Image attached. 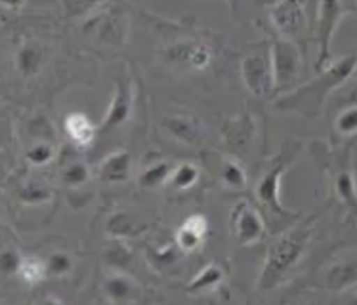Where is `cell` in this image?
Wrapping results in <instances>:
<instances>
[{"label": "cell", "instance_id": "cell-17", "mask_svg": "<svg viewBox=\"0 0 357 305\" xmlns=\"http://www.w3.org/2000/svg\"><path fill=\"white\" fill-rule=\"evenodd\" d=\"M336 193L342 198V203L350 208V210L357 212V189L356 180L350 170H342L340 174L336 175Z\"/></svg>", "mask_w": 357, "mask_h": 305}, {"label": "cell", "instance_id": "cell-6", "mask_svg": "<svg viewBox=\"0 0 357 305\" xmlns=\"http://www.w3.org/2000/svg\"><path fill=\"white\" fill-rule=\"evenodd\" d=\"M344 6L342 2H319L317 4V46H319V56H317V71H325L331 61V42L335 37V31L338 23L344 17Z\"/></svg>", "mask_w": 357, "mask_h": 305}, {"label": "cell", "instance_id": "cell-32", "mask_svg": "<svg viewBox=\"0 0 357 305\" xmlns=\"http://www.w3.org/2000/svg\"><path fill=\"white\" fill-rule=\"evenodd\" d=\"M211 59L212 54L206 46H203V44L195 46L193 44V48L190 52V59H188V65L193 67V69H204V67L211 63Z\"/></svg>", "mask_w": 357, "mask_h": 305}, {"label": "cell", "instance_id": "cell-15", "mask_svg": "<svg viewBox=\"0 0 357 305\" xmlns=\"http://www.w3.org/2000/svg\"><path fill=\"white\" fill-rule=\"evenodd\" d=\"M357 281V260H342L331 265L325 273V286L331 290H342Z\"/></svg>", "mask_w": 357, "mask_h": 305}, {"label": "cell", "instance_id": "cell-18", "mask_svg": "<svg viewBox=\"0 0 357 305\" xmlns=\"http://www.w3.org/2000/svg\"><path fill=\"white\" fill-rule=\"evenodd\" d=\"M170 172H172V166H170L168 162L151 164V166H147L146 170L142 172V175H139V185H142V187H147V189L160 187V185L168 180Z\"/></svg>", "mask_w": 357, "mask_h": 305}, {"label": "cell", "instance_id": "cell-7", "mask_svg": "<svg viewBox=\"0 0 357 305\" xmlns=\"http://www.w3.org/2000/svg\"><path fill=\"white\" fill-rule=\"evenodd\" d=\"M271 25L275 27L279 37L292 42L300 37L306 27V4L304 2H275L268 6Z\"/></svg>", "mask_w": 357, "mask_h": 305}, {"label": "cell", "instance_id": "cell-30", "mask_svg": "<svg viewBox=\"0 0 357 305\" xmlns=\"http://www.w3.org/2000/svg\"><path fill=\"white\" fill-rule=\"evenodd\" d=\"M23 258L20 256L17 250L14 248H4L2 250V256H0V269H2V273L6 276L15 275V273H20V267H22Z\"/></svg>", "mask_w": 357, "mask_h": 305}, {"label": "cell", "instance_id": "cell-33", "mask_svg": "<svg viewBox=\"0 0 357 305\" xmlns=\"http://www.w3.org/2000/svg\"><path fill=\"white\" fill-rule=\"evenodd\" d=\"M37 305H66V304H63L59 298H56V296H46V298L40 299Z\"/></svg>", "mask_w": 357, "mask_h": 305}, {"label": "cell", "instance_id": "cell-5", "mask_svg": "<svg viewBox=\"0 0 357 305\" xmlns=\"http://www.w3.org/2000/svg\"><path fill=\"white\" fill-rule=\"evenodd\" d=\"M271 61H273V77L275 90L287 92L298 80L302 73V52L298 46L289 40H278L270 46Z\"/></svg>", "mask_w": 357, "mask_h": 305}, {"label": "cell", "instance_id": "cell-11", "mask_svg": "<svg viewBox=\"0 0 357 305\" xmlns=\"http://www.w3.org/2000/svg\"><path fill=\"white\" fill-rule=\"evenodd\" d=\"M165 126L167 130L188 146H197L201 139V124L185 115H170L165 118Z\"/></svg>", "mask_w": 357, "mask_h": 305}, {"label": "cell", "instance_id": "cell-27", "mask_svg": "<svg viewBox=\"0 0 357 305\" xmlns=\"http://www.w3.org/2000/svg\"><path fill=\"white\" fill-rule=\"evenodd\" d=\"M48 198H50V191L37 182L25 183L20 189V201L27 204H40L44 201H48Z\"/></svg>", "mask_w": 357, "mask_h": 305}, {"label": "cell", "instance_id": "cell-23", "mask_svg": "<svg viewBox=\"0 0 357 305\" xmlns=\"http://www.w3.org/2000/svg\"><path fill=\"white\" fill-rule=\"evenodd\" d=\"M88 178H90L88 166L80 160H75L71 164H67L63 168V172H61V180H63L67 187H79V185L88 182Z\"/></svg>", "mask_w": 357, "mask_h": 305}, {"label": "cell", "instance_id": "cell-14", "mask_svg": "<svg viewBox=\"0 0 357 305\" xmlns=\"http://www.w3.org/2000/svg\"><path fill=\"white\" fill-rule=\"evenodd\" d=\"M44 61V50L37 42L22 44L15 52V67L23 77H35Z\"/></svg>", "mask_w": 357, "mask_h": 305}, {"label": "cell", "instance_id": "cell-4", "mask_svg": "<svg viewBox=\"0 0 357 305\" xmlns=\"http://www.w3.org/2000/svg\"><path fill=\"white\" fill-rule=\"evenodd\" d=\"M241 75L247 90L256 97H268L271 92H275L270 46L247 54L241 61Z\"/></svg>", "mask_w": 357, "mask_h": 305}, {"label": "cell", "instance_id": "cell-8", "mask_svg": "<svg viewBox=\"0 0 357 305\" xmlns=\"http://www.w3.org/2000/svg\"><path fill=\"white\" fill-rule=\"evenodd\" d=\"M231 229L235 240L243 247H252L264 237V221L248 203L235 204L231 212Z\"/></svg>", "mask_w": 357, "mask_h": 305}, {"label": "cell", "instance_id": "cell-20", "mask_svg": "<svg viewBox=\"0 0 357 305\" xmlns=\"http://www.w3.org/2000/svg\"><path fill=\"white\" fill-rule=\"evenodd\" d=\"M46 275H48L46 262H40L38 258H25L22 267H20V273H17V276L22 279L23 283L29 284V286L38 284Z\"/></svg>", "mask_w": 357, "mask_h": 305}, {"label": "cell", "instance_id": "cell-22", "mask_svg": "<svg viewBox=\"0 0 357 305\" xmlns=\"http://www.w3.org/2000/svg\"><path fill=\"white\" fill-rule=\"evenodd\" d=\"M46 271L50 276H66L73 271V258L67 252H52L46 258Z\"/></svg>", "mask_w": 357, "mask_h": 305}, {"label": "cell", "instance_id": "cell-26", "mask_svg": "<svg viewBox=\"0 0 357 305\" xmlns=\"http://www.w3.org/2000/svg\"><path fill=\"white\" fill-rule=\"evenodd\" d=\"M335 126L336 132H338L340 136H344V138L357 134V107H348V109H344L340 115L336 116Z\"/></svg>", "mask_w": 357, "mask_h": 305}, {"label": "cell", "instance_id": "cell-31", "mask_svg": "<svg viewBox=\"0 0 357 305\" xmlns=\"http://www.w3.org/2000/svg\"><path fill=\"white\" fill-rule=\"evenodd\" d=\"M54 157V149L48 143H35L27 151V160H29L33 166H44L48 164Z\"/></svg>", "mask_w": 357, "mask_h": 305}, {"label": "cell", "instance_id": "cell-16", "mask_svg": "<svg viewBox=\"0 0 357 305\" xmlns=\"http://www.w3.org/2000/svg\"><path fill=\"white\" fill-rule=\"evenodd\" d=\"M220 174H222V180L224 183H227L229 187L234 189H243L245 183H247V174L241 166L239 162L231 157H224L222 159V164H220Z\"/></svg>", "mask_w": 357, "mask_h": 305}, {"label": "cell", "instance_id": "cell-1", "mask_svg": "<svg viewBox=\"0 0 357 305\" xmlns=\"http://www.w3.org/2000/svg\"><path fill=\"white\" fill-rule=\"evenodd\" d=\"M357 69V54H348L336 63L328 65L323 73L314 80L306 82L304 86L292 90L291 94H284L278 100V107L281 111L296 113L300 116L315 118L321 113V107L333 90L342 86Z\"/></svg>", "mask_w": 357, "mask_h": 305}, {"label": "cell", "instance_id": "cell-24", "mask_svg": "<svg viewBox=\"0 0 357 305\" xmlns=\"http://www.w3.org/2000/svg\"><path fill=\"white\" fill-rule=\"evenodd\" d=\"M220 281H222V271H220L216 265H208V267H204L203 271L191 281L190 290H211L216 284H220Z\"/></svg>", "mask_w": 357, "mask_h": 305}, {"label": "cell", "instance_id": "cell-10", "mask_svg": "<svg viewBox=\"0 0 357 305\" xmlns=\"http://www.w3.org/2000/svg\"><path fill=\"white\" fill-rule=\"evenodd\" d=\"M103 292L113 304H130L134 299H138L139 284L132 276L124 275V273H115L105 279Z\"/></svg>", "mask_w": 357, "mask_h": 305}, {"label": "cell", "instance_id": "cell-29", "mask_svg": "<svg viewBox=\"0 0 357 305\" xmlns=\"http://www.w3.org/2000/svg\"><path fill=\"white\" fill-rule=\"evenodd\" d=\"M204 240V237H201L199 233H195L190 227L182 226L176 233V242H178V247L182 248L183 252H195L199 247H201V242Z\"/></svg>", "mask_w": 357, "mask_h": 305}, {"label": "cell", "instance_id": "cell-25", "mask_svg": "<svg viewBox=\"0 0 357 305\" xmlns=\"http://www.w3.org/2000/svg\"><path fill=\"white\" fill-rule=\"evenodd\" d=\"M199 170L193 164H180L178 168H174V172L170 175V183L174 185L176 189H188L193 183L197 182Z\"/></svg>", "mask_w": 357, "mask_h": 305}, {"label": "cell", "instance_id": "cell-12", "mask_svg": "<svg viewBox=\"0 0 357 305\" xmlns=\"http://www.w3.org/2000/svg\"><path fill=\"white\" fill-rule=\"evenodd\" d=\"M130 174V152L115 151L100 164V178L107 183H121Z\"/></svg>", "mask_w": 357, "mask_h": 305}, {"label": "cell", "instance_id": "cell-3", "mask_svg": "<svg viewBox=\"0 0 357 305\" xmlns=\"http://www.w3.org/2000/svg\"><path fill=\"white\" fill-rule=\"evenodd\" d=\"M300 146H296L294 141H287L279 155L273 159L268 170L264 172L262 180L256 185V198L262 203V206L271 214H279V216H287V210L283 208V204L279 201V185H281V175L284 174L287 166L291 164L296 152H298Z\"/></svg>", "mask_w": 357, "mask_h": 305}, {"label": "cell", "instance_id": "cell-9", "mask_svg": "<svg viewBox=\"0 0 357 305\" xmlns=\"http://www.w3.org/2000/svg\"><path fill=\"white\" fill-rule=\"evenodd\" d=\"M132 102H134V97H132V86L128 79L117 80V90L113 95V102H111L107 115L103 116L102 123L98 124V132L111 130V128H117V126L126 123L130 118Z\"/></svg>", "mask_w": 357, "mask_h": 305}, {"label": "cell", "instance_id": "cell-13", "mask_svg": "<svg viewBox=\"0 0 357 305\" xmlns=\"http://www.w3.org/2000/svg\"><path fill=\"white\" fill-rule=\"evenodd\" d=\"M66 132L69 138L73 139L77 147H88L92 146L96 134H98V126L90 123V118L82 113H71L66 118Z\"/></svg>", "mask_w": 357, "mask_h": 305}, {"label": "cell", "instance_id": "cell-2", "mask_svg": "<svg viewBox=\"0 0 357 305\" xmlns=\"http://www.w3.org/2000/svg\"><path fill=\"white\" fill-rule=\"evenodd\" d=\"M312 237V227L307 224L294 227L292 231L281 235L268 250L266 254V263L262 267V275L258 281V286L262 290H271L275 284L291 271L300 256L304 254L307 242Z\"/></svg>", "mask_w": 357, "mask_h": 305}, {"label": "cell", "instance_id": "cell-28", "mask_svg": "<svg viewBox=\"0 0 357 305\" xmlns=\"http://www.w3.org/2000/svg\"><path fill=\"white\" fill-rule=\"evenodd\" d=\"M107 229H109L111 235L115 237H128V235H136V226L132 224L128 214H123V212H117L109 218V224H107Z\"/></svg>", "mask_w": 357, "mask_h": 305}, {"label": "cell", "instance_id": "cell-19", "mask_svg": "<svg viewBox=\"0 0 357 305\" xmlns=\"http://www.w3.org/2000/svg\"><path fill=\"white\" fill-rule=\"evenodd\" d=\"M250 118L243 116L241 120H231L226 124L224 128V136H226L227 143H231L234 147H243L247 143L248 136H250Z\"/></svg>", "mask_w": 357, "mask_h": 305}, {"label": "cell", "instance_id": "cell-21", "mask_svg": "<svg viewBox=\"0 0 357 305\" xmlns=\"http://www.w3.org/2000/svg\"><path fill=\"white\" fill-rule=\"evenodd\" d=\"M105 262L109 263L113 269H126L132 262L130 248L126 247L124 242L113 240L105 248Z\"/></svg>", "mask_w": 357, "mask_h": 305}]
</instances>
